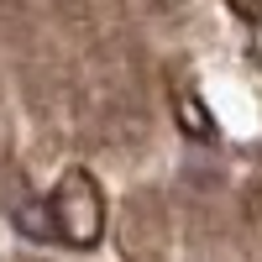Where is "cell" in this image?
<instances>
[{
	"instance_id": "cell-1",
	"label": "cell",
	"mask_w": 262,
	"mask_h": 262,
	"mask_svg": "<svg viewBox=\"0 0 262 262\" xmlns=\"http://www.w3.org/2000/svg\"><path fill=\"white\" fill-rule=\"evenodd\" d=\"M16 226L27 231V236H37V242L95 247L100 236H105V200H100V184H95L84 168H69V173L53 184L48 205L16 210Z\"/></svg>"
},
{
	"instance_id": "cell-2",
	"label": "cell",
	"mask_w": 262,
	"mask_h": 262,
	"mask_svg": "<svg viewBox=\"0 0 262 262\" xmlns=\"http://www.w3.org/2000/svg\"><path fill=\"white\" fill-rule=\"evenodd\" d=\"M173 100H179V126H184V131H194V137H200V142H210V137H215V121L205 116L200 95H194V90H179Z\"/></svg>"
},
{
	"instance_id": "cell-3",
	"label": "cell",
	"mask_w": 262,
	"mask_h": 262,
	"mask_svg": "<svg viewBox=\"0 0 262 262\" xmlns=\"http://www.w3.org/2000/svg\"><path fill=\"white\" fill-rule=\"evenodd\" d=\"M226 6L242 16V21H252V27H262V0H226Z\"/></svg>"
}]
</instances>
